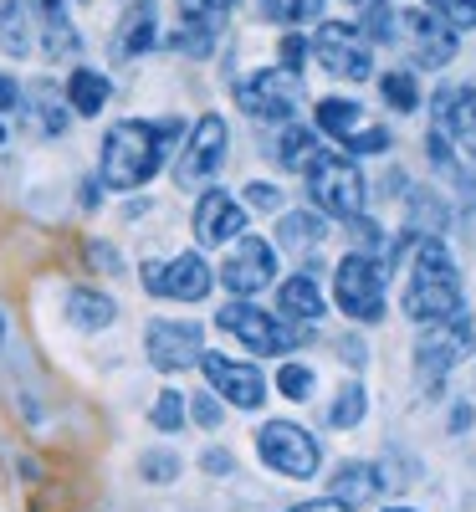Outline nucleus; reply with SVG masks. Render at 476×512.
<instances>
[{
  "instance_id": "27",
  "label": "nucleus",
  "mask_w": 476,
  "mask_h": 512,
  "mask_svg": "<svg viewBox=\"0 0 476 512\" xmlns=\"http://www.w3.org/2000/svg\"><path fill=\"white\" fill-rule=\"evenodd\" d=\"M323 231H328V221H323V210L313 216V210H287V216L277 221V241L282 246H318L323 241Z\"/></svg>"
},
{
  "instance_id": "14",
  "label": "nucleus",
  "mask_w": 476,
  "mask_h": 512,
  "mask_svg": "<svg viewBox=\"0 0 476 512\" xmlns=\"http://www.w3.org/2000/svg\"><path fill=\"white\" fill-rule=\"evenodd\" d=\"M200 374H205V390H215L231 410H262V400H267V379H262V369L246 364V359L205 354V359H200Z\"/></svg>"
},
{
  "instance_id": "50",
  "label": "nucleus",
  "mask_w": 476,
  "mask_h": 512,
  "mask_svg": "<svg viewBox=\"0 0 476 512\" xmlns=\"http://www.w3.org/2000/svg\"><path fill=\"white\" fill-rule=\"evenodd\" d=\"M384 512H415V507H384Z\"/></svg>"
},
{
  "instance_id": "4",
  "label": "nucleus",
  "mask_w": 476,
  "mask_h": 512,
  "mask_svg": "<svg viewBox=\"0 0 476 512\" xmlns=\"http://www.w3.org/2000/svg\"><path fill=\"white\" fill-rule=\"evenodd\" d=\"M308 180V195H313V210L323 216H338V221H354L364 216V169L349 159V154H313V164L302 169Z\"/></svg>"
},
{
  "instance_id": "34",
  "label": "nucleus",
  "mask_w": 476,
  "mask_h": 512,
  "mask_svg": "<svg viewBox=\"0 0 476 512\" xmlns=\"http://www.w3.org/2000/svg\"><path fill=\"white\" fill-rule=\"evenodd\" d=\"M364 36H369V41H400V6H384V0H369Z\"/></svg>"
},
{
  "instance_id": "20",
  "label": "nucleus",
  "mask_w": 476,
  "mask_h": 512,
  "mask_svg": "<svg viewBox=\"0 0 476 512\" xmlns=\"http://www.w3.org/2000/svg\"><path fill=\"white\" fill-rule=\"evenodd\" d=\"M154 41H159V6H154V0H139V6L123 16L118 36H113V57L134 62V57H144L154 47Z\"/></svg>"
},
{
  "instance_id": "36",
  "label": "nucleus",
  "mask_w": 476,
  "mask_h": 512,
  "mask_svg": "<svg viewBox=\"0 0 476 512\" xmlns=\"http://www.w3.org/2000/svg\"><path fill=\"white\" fill-rule=\"evenodd\" d=\"M36 108H41V128L57 139V134H67V118H72V108H67V98H57L47 82L36 88Z\"/></svg>"
},
{
  "instance_id": "48",
  "label": "nucleus",
  "mask_w": 476,
  "mask_h": 512,
  "mask_svg": "<svg viewBox=\"0 0 476 512\" xmlns=\"http://www.w3.org/2000/svg\"><path fill=\"white\" fill-rule=\"evenodd\" d=\"M466 425H471V410L456 405V410H451V431H466Z\"/></svg>"
},
{
  "instance_id": "44",
  "label": "nucleus",
  "mask_w": 476,
  "mask_h": 512,
  "mask_svg": "<svg viewBox=\"0 0 476 512\" xmlns=\"http://www.w3.org/2000/svg\"><path fill=\"white\" fill-rule=\"evenodd\" d=\"M200 466H205L210 477H226V472H231V451H221V446H210V451L200 456Z\"/></svg>"
},
{
  "instance_id": "51",
  "label": "nucleus",
  "mask_w": 476,
  "mask_h": 512,
  "mask_svg": "<svg viewBox=\"0 0 476 512\" xmlns=\"http://www.w3.org/2000/svg\"><path fill=\"white\" fill-rule=\"evenodd\" d=\"M0 144H6V123H0Z\"/></svg>"
},
{
  "instance_id": "40",
  "label": "nucleus",
  "mask_w": 476,
  "mask_h": 512,
  "mask_svg": "<svg viewBox=\"0 0 476 512\" xmlns=\"http://www.w3.org/2000/svg\"><path fill=\"white\" fill-rule=\"evenodd\" d=\"M190 415H195V425L215 431V425L226 420V410H221V395H215V390H200V395H190Z\"/></svg>"
},
{
  "instance_id": "31",
  "label": "nucleus",
  "mask_w": 476,
  "mask_h": 512,
  "mask_svg": "<svg viewBox=\"0 0 476 512\" xmlns=\"http://www.w3.org/2000/svg\"><path fill=\"white\" fill-rule=\"evenodd\" d=\"M256 6H262L267 21H277V26H287V31L313 26V21L323 16V0H256Z\"/></svg>"
},
{
  "instance_id": "19",
  "label": "nucleus",
  "mask_w": 476,
  "mask_h": 512,
  "mask_svg": "<svg viewBox=\"0 0 476 512\" xmlns=\"http://www.w3.org/2000/svg\"><path fill=\"white\" fill-rule=\"evenodd\" d=\"M436 128L461 154H476V88H446L436 98Z\"/></svg>"
},
{
  "instance_id": "41",
  "label": "nucleus",
  "mask_w": 476,
  "mask_h": 512,
  "mask_svg": "<svg viewBox=\"0 0 476 512\" xmlns=\"http://www.w3.org/2000/svg\"><path fill=\"white\" fill-rule=\"evenodd\" d=\"M308 52H313V41L302 36V31H287V36H282V67H287V72H302Z\"/></svg>"
},
{
  "instance_id": "26",
  "label": "nucleus",
  "mask_w": 476,
  "mask_h": 512,
  "mask_svg": "<svg viewBox=\"0 0 476 512\" xmlns=\"http://www.w3.org/2000/svg\"><path fill=\"white\" fill-rule=\"evenodd\" d=\"M318 154V134L308 123H282V134H277V164L292 169V175H302V169L313 164Z\"/></svg>"
},
{
  "instance_id": "47",
  "label": "nucleus",
  "mask_w": 476,
  "mask_h": 512,
  "mask_svg": "<svg viewBox=\"0 0 476 512\" xmlns=\"http://www.w3.org/2000/svg\"><path fill=\"white\" fill-rule=\"evenodd\" d=\"M103 190H108L103 180H88V185H82V205H88V210H93V205L103 200Z\"/></svg>"
},
{
  "instance_id": "30",
  "label": "nucleus",
  "mask_w": 476,
  "mask_h": 512,
  "mask_svg": "<svg viewBox=\"0 0 476 512\" xmlns=\"http://www.w3.org/2000/svg\"><path fill=\"white\" fill-rule=\"evenodd\" d=\"M410 226L405 231H415V236H436L441 226H446V200L441 195H430V190H410Z\"/></svg>"
},
{
  "instance_id": "33",
  "label": "nucleus",
  "mask_w": 476,
  "mask_h": 512,
  "mask_svg": "<svg viewBox=\"0 0 476 512\" xmlns=\"http://www.w3.org/2000/svg\"><path fill=\"white\" fill-rule=\"evenodd\" d=\"M185 420H190V400H185L180 390H159V395H154V410H149V425H154V431L175 436Z\"/></svg>"
},
{
  "instance_id": "1",
  "label": "nucleus",
  "mask_w": 476,
  "mask_h": 512,
  "mask_svg": "<svg viewBox=\"0 0 476 512\" xmlns=\"http://www.w3.org/2000/svg\"><path fill=\"white\" fill-rule=\"evenodd\" d=\"M180 134H185L180 118H123V123H113L103 134V149H98V180L108 190H123V195L144 190L164 169L169 149L180 144Z\"/></svg>"
},
{
  "instance_id": "21",
  "label": "nucleus",
  "mask_w": 476,
  "mask_h": 512,
  "mask_svg": "<svg viewBox=\"0 0 476 512\" xmlns=\"http://www.w3.org/2000/svg\"><path fill=\"white\" fill-rule=\"evenodd\" d=\"M62 313H67V323H72L77 333H103V328H113L118 303H113L108 292H98V287H67Z\"/></svg>"
},
{
  "instance_id": "49",
  "label": "nucleus",
  "mask_w": 476,
  "mask_h": 512,
  "mask_svg": "<svg viewBox=\"0 0 476 512\" xmlns=\"http://www.w3.org/2000/svg\"><path fill=\"white\" fill-rule=\"evenodd\" d=\"M0 344H6V313H0Z\"/></svg>"
},
{
  "instance_id": "13",
  "label": "nucleus",
  "mask_w": 476,
  "mask_h": 512,
  "mask_svg": "<svg viewBox=\"0 0 476 512\" xmlns=\"http://www.w3.org/2000/svg\"><path fill=\"white\" fill-rule=\"evenodd\" d=\"M236 0H180V26L169 31V47L180 57H195L205 62L215 52V41H221V26L231 21Z\"/></svg>"
},
{
  "instance_id": "10",
  "label": "nucleus",
  "mask_w": 476,
  "mask_h": 512,
  "mask_svg": "<svg viewBox=\"0 0 476 512\" xmlns=\"http://www.w3.org/2000/svg\"><path fill=\"white\" fill-rule=\"evenodd\" d=\"M236 103L246 118L256 123H292L297 103H302V77L287 67H262V72H246L236 82Z\"/></svg>"
},
{
  "instance_id": "37",
  "label": "nucleus",
  "mask_w": 476,
  "mask_h": 512,
  "mask_svg": "<svg viewBox=\"0 0 476 512\" xmlns=\"http://www.w3.org/2000/svg\"><path fill=\"white\" fill-rule=\"evenodd\" d=\"M139 477L144 482H175L180 477V456L175 451H149V456H139Z\"/></svg>"
},
{
  "instance_id": "2",
  "label": "nucleus",
  "mask_w": 476,
  "mask_h": 512,
  "mask_svg": "<svg viewBox=\"0 0 476 512\" xmlns=\"http://www.w3.org/2000/svg\"><path fill=\"white\" fill-rule=\"evenodd\" d=\"M461 313V272L456 256L446 251L441 236H420L410 256V282H405V318L425 323H446Z\"/></svg>"
},
{
  "instance_id": "3",
  "label": "nucleus",
  "mask_w": 476,
  "mask_h": 512,
  "mask_svg": "<svg viewBox=\"0 0 476 512\" xmlns=\"http://www.w3.org/2000/svg\"><path fill=\"white\" fill-rule=\"evenodd\" d=\"M215 323H221L246 354H262V359H287L292 349L308 344V328L302 323H287L282 313H267V308L246 303V297L226 303L221 313H215Z\"/></svg>"
},
{
  "instance_id": "11",
  "label": "nucleus",
  "mask_w": 476,
  "mask_h": 512,
  "mask_svg": "<svg viewBox=\"0 0 476 512\" xmlns=\"http://www.w3.org/2000/svg\"><path fill=\"white\" fill-rule=\"evenodd\" d=\"M139 282L149 297H164V303H205L215 272L200 251H180V256H164V262H144Z\"/></svg>"
},
{
  "instance_id": "52",
  "label": "nucleus",
  "mask_w": 476,
  "mask_h": 512,
  "mask_svg": "<svg viewBox=\"0 0 476 512\" xmlns=\"http://www.w3.org/2000/svg\"><path fill=\"white\" fill-rule=\"evenodd\" d=\"M349 6H364V0H349Z\"/></svg>"
},
{
  "instance_id": "28",
  "label": "nucleus",
  "mask_w": 476,
  "mask_h": 512,
  "mask_svg": "<svg viewBox=\"0 0 476 512\" xmlns=\"http://www.w3.org/2000/svg\"><path fill=\"white\" fill-rule=\"evenodd\" d=\"M313 118H318V134H333L338 144L359 128V103L354 98H323L318 108H313Z\"/></svg>"
},
{
  "instance_id": "23",
  "label": "nucleus",
  "mask_w": 476,
  "mask_h": 512,
  "mask_svg": "<svg viewBox=\"0 0 476 512\" xmlns=\"http://www.w3.org/2000/svg\"><path fill=\"white\" fill-rule=\"evenodd\" d=\"M31 41H36L31 0H0V52L21 62V57H31Z\"/></svg>"
},
{
  "instance_id": "9",
  "label": "nucleus",
  "mask_w": 476,
  "mask_h": 512,
  "mask_svg": "<svg viewBox=\"0 0 476 512\" xmlns=\"http://www.w3.org/2000/svg\"><path fill=\"white\" fill-rule=\"evenodd\" d=\"M313 57L323 72H333L338 82H364L374 72V41L364 36V26L354 21H318L313 31Z\"/></svg>"
},
{
  "instance_id": "5",
  "label": "nucleus",
  "mask_w": 476,
  "mask_h": 512,
  "mask_svg": "<svg viewBox=\"0 0 476 512\" xmlns=\"http://www.w3.org/2000/svg\"><path fill=\"white\" fill-rule=\"evenodd\" d=\"M476 354V323L466 313L446 318V323H425L415 338V374L425 390H441V379Z\"/></svg>"
},
{
  "instance_id": "42",
  "label": "nucleus",
  "mask_w": 476,
  "mask_h": 512,
  "mask_svg": "<svg viewBox=\"0 0 476 512\" xmlns=\"http://www.w3.org/2000/svg\"><path fill=\"white\" fill-rule=\"evenodd\" d=\"M251 210H267V216H272V210H282V190L277 185H267V180H256V185H246V195H241Z\"/></svg>"
},
{
  "instance_id": "24",
  "label": "nucleus",
  "mask_w": 476,
  "mask_h": 512,
  "mask_svg": "<svg viewBox=\"0 0 476 512\" xmlns=\"http://www.w3.org/2000/svg\"><path fill=\"white\" fill-rule=\"evenodd\" d=\"M62 98H67V108H72L77 118H98V113L108 108L113 88H108V77H103V72H93V67H72Z\"/></svg>"
},
{
  "instance_id": "46",
  "label": "nucleus",
  "mask_w": 476,
  "mask_h": 512,
  "mask_svg": "<svg viewBox=\"0 0 476 512\" xmlns=\"http://www.w3.org/2000/svg\"><path fill=\"white\" fill-rule=\"evenodd\" d=\"M93 267H108V272H118V256H113V246H93Z\"/></svg>"
},
{
  "instance_id": "12",
  "label": "nucleus",
  "mask_w": 476,
  "mask_h": 512,
  "mask_svg": "<svg viewBox=\"0 0 476 512\" xmlns=\"http://www.w3.org/2000/svg\"><path fill=\"white\" fill-rule=\"evenodd\" d=\"M144 354H149V364L159 374H180V369L205 359V328L200 323H180V318H149Z\"/></svg>"
},
{
  "instance_id": "7",
  "label": "nucleus",
  "mask_w": 476,
  "mask_h": 512,
  "mask_svg": "<svg viewBox=\"0 0 476 512\" xmlns=\"http://www.w3.org/2000/svg\"><path fill=\"white\" fill-rule=\"evenodd\" d=\"M256 451H262V461L277 477H292V482H313L323 472V446L297 420H267L256 431Z\"/></svg>"
},
{
  "instance_id": "38",
  "label": "nucleus",
  "mask_w": 476,
  "mask_h": 512,
  "mask_svg": "<svg viewBox=\"0 0 476 512\" xmlns=\"http://www.w3.org/2000/svg\"><path fill=\"white\" fill-rule=\"evenodd\" d=\"M389 144H395V134H389V128H379V123H369V128H354V134L343 139V149H349V154H384Z\"/></svg>"
},
{
  "instance_id": "8",
  "label": "nucleus",
  "mask_w": 476,
  "mask_h": 512,
  "mask_svg": "<svg viewBox=\"0 0 476 512\" xmlns=\"http://www.w3.org/2000/svg\"><path fill=\"white\" fill-rule=\"evenodd\" d=\"M226 149H231V128L221 113H205L195 118V128L185 134V149L175 159V185L180 190H210V180L221 175V164H226Z\"/></svg>"
},
{
  "instance_id": "32",
  "label": "nucleus",
  "mask_w": 476,
  "mask_h": 512,
  "mask_svg": "<svg viewBox=\"0 0 476 512\" xmlns=\"http://www.w3.org/2000/svg\"><path fill=\"white\" fill-rule=\"evenodd\" d=\"M379 93H384V103L395 108V113H415L420 108V82H415V72H384L379 77Z\"/></svg>"
},
{
  "instance_id": "17",
  "label": "nucleus",
  "mask_w": 476,
  "mask_h": 512,
  "mask_svg": "<svg viewBox=\"0 0 476 512\" xmlns=\"http://www.w3.org/2000/svg\"><path fill=\"white\" fill-rule=\"evenodd\" d=\"M456 26L441 21L436 11H425V6H405L400 11V41H410V52L420 67H446L456 57Z\"/></svg>"
},
{
  "instance_id": "35",
  "label": "nucleus",
  "mask_w": 476,
  "mask_h": 512,
  "mask_svg": "<svg viewBox=\"0 0 476 512\" xmlns=\"http://www.w3.org/2000/svg\"><path fill=\"white\" fill-rule=\"evenodd\" d=\"M313 390H318V379H313L308 364H282V369H277V395H287V400H313Z\"/></svg>"
},
{
  "instance_id": "22",
  "label": "nucleus",
  "mask_w": 476,
  "mask_h": 512,
  "mask_svg": "<svg viewBox=\"0 0 476 512\" xmlns=\"http://www.w3.org/2000/svg\"><path fill=\"white\" fill-rule=\"evenodd\" d=\"M36 26H41V52H47V57H77L82 36L67 21L62 0H36Z\"/></svg>"
},
{
  "instance_id": "29",
  "label": "nucleus",
  "mask_w": 476,
  "mask_h": 512,
  "mask_svg": "<svg viewBox=\"0 0 476 512\" xmlns=\"http://www.w3.org/2000/svg\"><path fill=\"white\" fill-rule=\"evenodd\" d=\"M364 410H369V390H364L359 379H343V384H338V395H333V405H328V425L349 431V425L364 420Z\"/></svg>"
},
{
  "instance_id": "45",
  "label": "nucleus",
  "mask_w": 476,
  "mask_h": 512,
  "mask_svg": "<svg viewBox=\"0 0 476 512\" xmlns=\"http://www.w3.org/2000/svg\"><path fill=\"white\" fill-rule=\"evenodd\" d=\"M287 512H354V507L338 502V497H323V502H297V507H287Z\"/></svg>"
},
{
  "instance_id": "18",
  "label": "nucleus",
  "mask_w": 476,
  "mask_h": 512,
  "mask_svg": "<svg viewBox=\"0 0 476 512\" xmlns=\"http://www.w3.org/2000/svg\"><path fill=\"white\" fill-rule=\"evenodd\" d=\"M277 313H282L287 323H302V328H313V323L328 313V297H323V287H318V267L282 277V287H277Z\"/></svg>"
},
{
  "instance_id": "6",
  "label": "nucleus",
  "mask_w": 476,
  "mask_h": 512,
  "mask_svg": "<svg viewBox=\"0 0 476 512\" xmlns=\"http://www.w3.org/2000/svg\"><path fill=\"white\" fill-rule=\"evenodd\" d=\"M384 262H374L369 251H349L333 272V303L343 308V318L354 323H379L384 318Z\"/></svg>"
},
{
  "instance_id": "43",
  "label": "nucleus",
  "mask_w": 476,
  "mask_h": 512,
  "mask_svg": "<svg viewBox=\"0 0 476 512\" xmlns=\"http://www.w3.org/2000/svg\"><path fill=\"white\" fill-rule=\"evenodd\" d=\"M11 108H21V82L11 72H0V113H11Z\"/></svg>"
},
{
  "instance_id": "25",
  "label": "nucleus",
  "mask_w": 476,
  "mask_h": 512,
  "mask_svg": "<svg viewBox=\"0 0 476 512\" xmlns=\"http://www.w3.org/2000/svg\"><path fill=\"white\" fill-rule=\"evenodd\" d=\"M379 487H384V477H379V466H369V461H349V466H343V472L333 477V497L349 502L354 512H359L364 502H374Z\"/></svg>"
},
{
  "instance_id": "39",
  "label": "nucleus",
  "mask_w": 476,
  "mask_h": 512,
  "mask_svg": "<svg viewBox=\"0 0 476 512\" xmlns=\"http://www.w3.org/2000/svg\"><path fill=\"white\" fill-rule=\"evenodd\" d=\"M425 11H436V16L451 21L456 31L476 26V0H425Z\"/></svg>"
},
{
  "instance_id": "16",
  "label": "nucleus",
  "mask_w": 476,
  "mask_h": 512,
  "mask_svg": "<svg viewBox=\"0 0 476 512\" xmlns=\"http://www.w3.org/2000/svg\"><path fill=\"white\" fill-rule=\"evenodd\" d=\"M246 200L241 195H231V190H200V200H195V241L200 246H231V241H241L246 236Z\"/></svg>"
},
{
  "instance_id": "15",
  "label": "nucleus",
  "mask_w": 476,
  "mask_h": 512,
  "mask_svg": "<svg viewBox=\"0 0 476 512\" xmlns=\"http://www.w3.org/2000/svg\"><path fill=\"white\" fill-rule=\"evenodd\" d=\"M221 282H226V292H236V297H251V292L272 287V282H277V246L262 241V236L231 241V256L221 262Z\"/></svg>"
}]
</instances>
